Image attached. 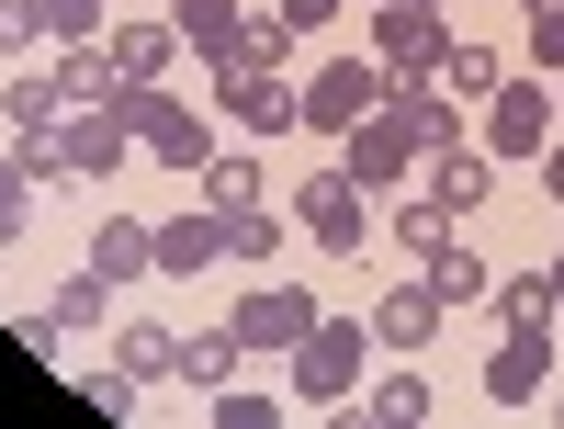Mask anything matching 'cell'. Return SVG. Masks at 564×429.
<instances>
[{
    "instance_id": "cell-20",
    "label": "cell",
    "mask_w": 564,
    "mask_h": 429,
    "mask_svg": "<svg viewBox=\"0 0 564 429\" xmlns=\"http://www.w3.org/2000/svg\"><path fill=\"white\" fill-rule=\"evenodd\" d=\"M0 114H12V136H45V125H57V114H68V79H57V57L0 79Z\"/></svg>"
},
{
    "instance_id": "cell-7",
    "label": "cell",
    "mask_w": 564,
    "mask_h": 429,
    "mask_svg": "<svg viewBox=\"0 0 564 429\" xmlns=\"http://www.w3.org/2000/svg\"><path fill=\"white\" fill-rule=\"evenodd\" d=\"M316 317H327V305L305 294V282H249V294L226 305V328H238L249 351H282V362H294V340H305Z\"/></svg>"
},
{
    "instance_id": "cell-24",
    "label": "cell",
    "mask_w": 564,
    "mask_h": 429,
    "mask_svg": "<svg viewBox=\"0 0 564 429\" xmlns=\"http://www.w3.org/2000/svg\"><path fill=\"white\" fill-rule=\"evenodd\" d=\"M57 79H68V103H113V90H124V68H113L102 34H68L57 45Z\"/></svg>"
},
{
    "instance_id": "cell-11",
    "label": "cell",
    "mask_w": 564,
    "mask_h": 429,
    "mask_svg": "<svg viewBox=\"0 0 564 429\" xmlns=\"http://www.w3.org/2000/svg\"><path fill=\"white\" fill-rule=\"evenodd\" d=\"M542 385H553V328H508L486 351V407H531Z\"/></svg>"
},
{
    "instance_id": "cell-37",
    "label": "cell",
    "mask_w": 564,
    "mask_h": 429,
    "mask_svg": "<svg viewBox=\"0 0 564 429\" xmlns=\"http://www.w3.org/2000/svg\"><path fill=\"white\" fill-rule=\"evenodd\" d=\"M45 34H57V45L68 34H102V0H45Z\"/></svg>"
},
{
    "instance_id": "cell-36",
    "label": "cell",
    "mask_w": 564,
    "mask_h": 429,
    "mask_svg": "<svg viewBox=\"0 0 564 429\" xmlns=\"http://www.w3.org/2000/svg\"><path fill=\"white\" fill-rule=\"evenodd\" d=\"M531 68H564V0H531Z\"/></svg>"
},
{
    "instance_id": "cell-38",
    "label": "cell",
    "mask_w": 564,
    "mask_h": 429,
    "mask_svg": "<svg viewBox=\"0 0 564 429\" xmlns=\"http://www.w3.org/2000/svg\"><path fill=\"white\" fill-rule=\"evenodd\" d=\"M339 12H350V0H282V23H294V34H327Z\"/></svg>"
},
{
    "instance_id": "cell-40",
    "label": "cell",
    "mask_w": 564,
    "mask_h": 429,
    "mask_svg": "<svg viewBox=\"0 0 564 429\" xmlns=\"http://www.w3.org/2000/svg\"><path fill=\"white\" fill-rule=\"evenodd\" d=\"M553 294H564V260H553Z\"/></svg>"
},
{
    "instance_id": "cell-23",
    "label": "cell",
    "mask_w": 564,
    "mask_h": 429,
    "mask_svg": "<svg viewBox=\"0 0 564 429\" xmlns=\"http://www.w3.org/2000/svg\"><path fill=\"white\" fill-rule=\"evenodd\" d=\"M395 103H406V125H417V148H430V159H441V148H463V136H475V114H463L452 90H430V79H406Z\"/></svg>"
},
{
    "instance_id": "cell-1",
    "label": "cell",
    "mask_w": 564,
    "mask_h": 429,
    "mask_svg": "<svg viewBox=\"0 0 564 429\" xmlns=\"http://www.w3.org/2000/svg\"><path fill=\"white\" fill-rule=\"evenodd\" d=\"M113 114H124V136H135V159H148V170H204V159H215L204 114H193V103H170L159 79H124V90H113Z\"/></svg>"
},
{
    "instance_id": "cell-10",
    "label": "cell",
    "mask_w": 564,
    "mask_h": 429,
    "mask_svg": "<svg viewBox=\"0 0 564 429\" xmlns=\"http://www.w3.org/2000/svg\"><path fill=\"white\" fill-rule=\"evenodd\" d=\"M553 148V90L542 79H508L486 103V159H542Z\"/></svg>"
},
{
    "instance_id": "cell-14",
    "label": "cell",
    "mask_w": 564,
    "mask_h": 429,
    "mask_svg": "<svg viewBox=\"0 0 564 429\" xmlns=\"http://www.w3.org/2000/svg\"><path fill=\"white\" fill-rule=\"evenodd\" d=\"M90 271H102L113 294H124V282H148V271H159V226H135V215H102V226H90Z\"/></svg>"
},
{
    "instance_id": "cell-30",
    "label": "cell",
    "mask_w": 564,
    "mask_h": 429,
    "mask_svg": "<svg viewBox=\"0 0 564 429\" xmlns=\"http://www.w3.org/2000/svg\"><path fill=\"white\" fill-rule=\"evenodd\" d=\"M23 226H34V170L12 148V159H0V249H23Z\"/></svg>"
},
{
    "instance_id": "cell-19",
    "label": "cell",
    "mask_w": 564,
    "mask_h": 429,
    "mask_svg": "<svg viewBox=\"0 0 564 429\" xmlns=\"http://www.w3.org/2000/svg\"><path fill=\"white\" fill-rule=\"evenodd\" d=\"M170 23H181V45H193L204 68H226V57H238V34H249L238 0H170Z\"/></svg>"
},
{
    "instance_id": "cell-3",
    "label": "cell",
    "mask_w": 564,
    "mask_h": 429,
    "mask_svg": "<svg viewBox=\"0 0 564 429\" xmlns=\"http://www.w3.org/2000/svg\"><path fill=\"white\" fill-rule=\"evenodd\" d=\"M372 362V317H316L294 340V407H350Z\"/></svg>"
},
{
    "instance_id": "cell-6",
    "label": "cell",
    "mask_w": 564,
    "mask_h": 429,
    "mask_svg": "<svg viewBox=\"0 0 564 429\" xmlns=\"http://www.w3.org/2000/svg\"><path fill=\"white\" fill-rule=\"evenodd\" d=\"M441 45H452V23L430 12V0H372V68H384V90L430 79V68H441Z\"/></svg>"
},
{
    "instance_id": "cell-9",
    "label": "cell",
    "mask_w": 564,
    "mask_h": 429,
    "mask_svg": "<svg viewBox=\"0 0 564 429\" xmlns=\"http://www.w3.org/2000/svg\"><path fill=\"white\" fill-rule=\"evenodd\" d=\"M372 103H384V68H372V57H327V68L305 79V125H316V136H350Z\"/></svg>"
},
{
    "instance_id": "cell-32",
    "label": "cell",
    "mask_w": 564,
    "mask_h": 429,
    "mask_svg": "<svg viewBox=\"0 0 564 429\" xmlns=\"http://www.w3.org/2000/svg\"><path fill=\"white\" fill-rule=\"evenodd\" d=\"M34 45H45V0H0V57H34Z\"/></svg>"
},
{
    "instance_id": "cell-42",
    "label": "cell",
    "mask_w": 564,
    "mask_h": 429,
    "mask_svg": "<svg viewBox=\"0 0 564 429\" xmlns=\"http://www.w3.org/2000/svg\"><path fill=\"white\" fill-rule=\"evenodd\" d=\"M430 12H452V0H430Z\"/></svg>"
},
{
    "instance_id": "cell-28",
    "label": "cell",
    "mask_w": 564,
    "mask_h": 429,
    "mask_svg": "<svg viewBox=\"0 0 564 429\" xmlns=\"http://www.w3.org/2000/svg\"><path fill=\"white\" fill-rule=\"evenodd\" d=\"M204 204H215V215H249V204H260V159H226V148H215V159H204Z\"/></svg>"
},
{
    "instance_id": "cell-18",
    "label": "cell",
    "mask_w": 564,
    "mask_h": 429,
    "mask_svg": "<svg viewBox=\"0 0 564 429\" xmlns=\"http://www.w3.org/2000/svg\"><path fill=\"white\" fill-rule=\"evenodd\" d=\"M102 45H113V68H124V79H170L181 57H193V45H181V23H170V12H159V23H113Z\"/></svg>"
},
{
    "instance_id": "cell-22",
    "label": "cell",
    "mask_w": 564,
    "mask_h": 429,
    "mask_svg": "<svg viewBox=\"0 0 564 429\" xmlns=\"http://www.w3.org/2000/svg\"><path fill=\"white\" fill-rule=\"evenodd\" d=\"M417 271H430V294H441V305H486V294H497V271H486V249H463V237H441V249L417 260Z\"/></svg>"
},
{
    "instance_id": "cell-16",
    "label": "cell",
    "mask_w": 564,
    "mask_h": 429,
    "mask_svg": "<svg viewBox=\"0 0 564 429\" xmlns=\"http://www.w3.org/2000/svg\"><path fill=\"white\" fill-rule=\"evenodd\" d=\"M430 79L452 90V103H463V114H475V103H497V90H508V68H497V45H486V34H452Z\"/></svg>"
},
{
    "instance_id": "cell-15",
    "label": "cell",
    "mask_w": 564,
    "mask_h": 429,
    "mask_svg": "<svg viewBox=\"0 0 564 429\" xmlns=\"http://www.w3.org/2000/svg\"><path fill=\"white\" fill-rule=\"evenodd\" d=\"M441 237H463V215H452L441 193H395V204H384V249H406V260H430ZM384 249H372V260H384Z\"/></svg>"
},
{
    "instance_id": "cell-13",
    "label": "cell",
    "mask_w": 564,
    "mask_h": 429,
    "mask_svg": "<svg viewBox=\"0 0 564 429\" xmlns=\"http://www.w3.org/2000/svg\"><path fill=\"white\" fill-rule=\"evenodd\" d=\"M441 294H430V271H417V282H384V305H372V340H384V351H417V340H441Z\"/></svg>"
},
{
    "instance_id": "cell-35",
    "label": "cell",
    "mask_w": 564,
    "mask_h": 429,
    "mask_svg": "<svg viewBox=\"0 0 564 429\" xmlns=\"http://www.w3.org/2000/svg\"><path fill=\"white\" fill-rule=\"evenodd\" d=\"M12 340H23L34 362H57V351H68V328H57V305H23V317H12Z\"/></svg>"
},
{
    "instance_id": "cell-26",
    "label": "cell",
    "mask_w": 564,
    "mask_h": 429,
    "mask_svg": "<svg viewBox=\"0 0 564 429\" xmlns=\"http://www.w3.org/2000/svg\"><path fill=\"white\" fill-rule=\"evenodd\" d=\"M113 362L135 373V385H159V373H181V328H159V317H124V328H113Z\"/></svg>"
},
{
    "instance_id": "cell-41",
    "label": "cell",
    "mask_w": 564,
    "mask_h": 429,
    "mask_svg": "<svg viewBox=\"0 0 564 429\" xmlns=\"http://www.w3.org/2000/svg\"><path fill=\"white\" fill-rule=\"evenodd\" d=\"M553 103H564V68H553Z\"/></svg>"
},
{
    "instance_id": "cell-5",
    "label": "cell",
    "mask_w": 564,
    "mask_h": 429,
    "mask_svg": "<svg viewBox=\"0 0 564 429\" xmlns=\"http://www.w3.org/2000/svg\"><path fill=\"white\" fill-rule=\"evenodd\" d=\"M215 103H226V125H249V136H294L305 125V79L294 68H260V57H226L215 68Z\"/></svg>"
},
{
    "instance_id": "cell-21",
    "label": "cell",
    "mask_w": 564,
    "mask_h": 429,
    "mask_svg": "<svg viewBox=\"0 0 564 429\" xmlns=\"http://www.w3.org/2000/svg\"><path fill=\"white\" fill-rule=\"evenodd\" d=\"M238 362H249V340H238L226 317H215V328H181V385L215 396V385H238Z\"/></svg>"
},
{
    "instance_id": "cell-12",
    "label": "cell",
    "mask_w": 564,
    "mask_h": 429,
    "mask_svg": "<svg viewBox=\"0 0 564 429\" xmlns=\"http://www.w3.org/2000/svg\"><path fill=\"white\" fill-rule=\"evenodd\" d=\"M215 260H226V215H215V204H193V215L159 226V271H170V282H204Z\"/></svg>"
},
{
    "instance_id": "cell-34",
    "label": "cell",
    "mask_w": 564,
    "mask_h": 429,
    "mask_svg": "<svg viewBox=\"0 0 564 429\" xmlns=\"http://www.w3.org/2000/svg\"><path fill=\"white\" fill-rule=\"evenodd\" d=\"M282 407L271 396H249V385H215V429H271Z\"/></svg>"
},
{
    "instance_id": "cell-33",
    "label": "cell",
    "mask_w": 564,
    "mask_h": 429,
    "mask_svg": "<svg viewBox=\"0 0 564 429\" xmlns=\"http://www.w3.org/2000/svg\"><path fill=\"white\" fill-rule=\"evenodd\" d=\"M79 396H90V407H102V418H124V407H135V396H148V385H135V373H124V362H90V373H79Z\"/></svg>"
},
{
    "instance_id": "cell-8",
    "label": "cell",
    "mask_w": 564,
    "mask_h": 429,
    "mask_svg": "<svg viewBox=\"0 0 564 429\" xmlns=\"http://www.w3.org/2000/svg\"><path fill=\"white\" fill-rule=\"evenodd\" d=\"M57 159H68V181H113V170L135 159V136H124L113 103H68V114H57Z\"/></svg>"
},
{
    "instance_id": "cell-31",
    "label": "cell",
    "mask_w": 564,
    "mask_h": 429,
    "mask_svg": "<svg viewBox=\"0 0 564 429\" xmlns=\"http://www.w3.org/2000/svg\"><path fill=\"white\" fill-rule=\"evenodd\" d=\"M271 249H282V215H271V204L226 215V260H271Z\"/></svg>"
},
{
    "instance_id": "cell-29",
    "label": "cell",
    "mask_w": 564,
    "mask_h": 429,
    "mask_svg": "<svg viewBox=\"0 0 564 429\" xmlns=\"http://www.w3.org/2000/svg\"><path fill=\"white\" fill-rule=\"evenodd\" d=\"M417 418H430V385H417V373L395 362L384 385H372V429H417Z\"/></svg>"
},
{
    "instance_id": "cell-4",
    "label": "cell",
    "mask_w": 564,
    "mask_h": 429,
    "mask_svg": "<svg viewBox=\"0 0 564 429\" xmlns=\"http://www.w3.org/2000/svg\"><path fill=\"white\" fill-rule=\"evenodd\" d=\"M294 226L316 237V249H339V260H372V193L327 159V170H294Z\"/></svg>"
},
{
    "instance_id": "cell-27",
    "label": "cell",
    "mask_w": 564,
    "mask_h": 429,
    "mask_svg": "<svg viewBox=\"0 0 564 429\" xmlns=\"http://www.w3.org/2000/svg\"><path fill=\"white\" fill-rule=\"evenodd\" d=\"M564 294H553V271H520V282H497V328H553Z\"/></svg>"
},
{
    "instance_id": "cell-2",
    "label": "cell",
    "mask_w": 564,
    "mask_h": 429,
    "mask_svg": "<svg viewBox=\"0 0 564 429\" xmlns=\"http://www.w3.org/2000/svg\"><path fill=\"white\" fill-rule=\"evenodd\" d=\"M339 170L361 181L372 204H395V193H406V170H430V148H417V125H406V103H395V90H384V103H372L350 136H339Z\"/></svg>"
},
{
    "instance_id": "cell-25",
    "label": "cell",
    "mask_w": 564,
    "mask_h": 429,
    "mask_svg": "<svg viewBox=\"0 0 564 429\" xmlns=\"http://www.w3.org/2000/svg\"><path fill=\"white\" fill-rule=\"evenodd\" d=\"M45 305H57V328H68V340H102V328H113V282L79 260V271H68L57 294H45Z\"/></svg>"
},
{
    "instance_id": "cell-39",
    "label": "cell",
    "mask_w": 564,
    "mask_h": 429,
    "mask_svg": "<svg viewBox=\"0 0 564 429\" xmlns=\"http://www.w3.org/2000/svg\"><path fill=\"white\" fill-rule=\"evenodd\" d=\"M542 193L564 204V136H553V148H542Z\"/></svg>"
},
{
    "instance_id": "cell-17",
    "label": "cell",
    "mask_w": 564,
    "mask_h": 429,
    "mask_svg": "<svg viewBox=\"0 0 564 429\" xmlns=\"http://www.w3.org/2000/svg\"><path fill=\"white\" fill-rule=\"evenodd\" d=\"M430 193H441L452 215H486V204H497V159L463 136V148H441V159H430Z\"/></svg>"
}]
</instances>
